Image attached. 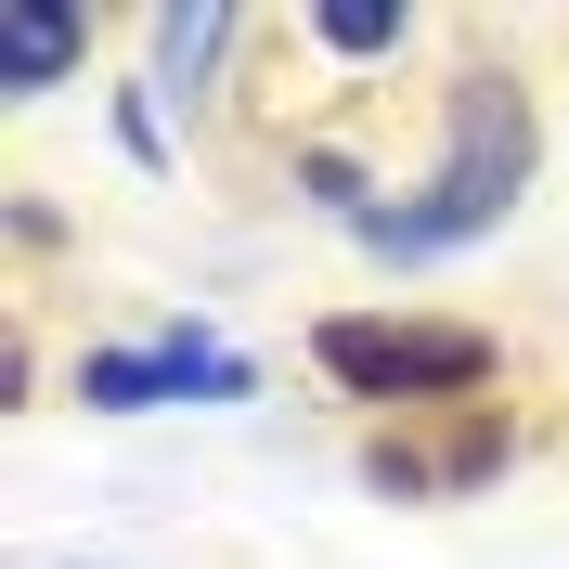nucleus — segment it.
I'll return each instance as SVG.
<instances>
[{
    "mask_svg": "<svg viewBox=\"0 0 569 569\" xmlns=\"http://www.w3.org/2000/svg\"><path fill=\"white\" fill-rule=\"evenodd\" d=\"M518 169H531V104H518L505 78H466L453 91V169H440V194H427V208H362V247H389V259L466 247V233L505 220Z\"/></svg>",
    "mask_w": 569,
    "mask_h": 569,
    "instance_id": "f257e3e1",
    "label": "nucleus"
},
{
    "mask_svg": "<svg viewBox=\"0 0 569 569\" xmlns=\"http://www.w3.org/2000/svg\"><path fill=\"white\" fill-rule=\"evenodd\" d=\"M323 362L376 401H440V389H479L492 350L466 323H323Z\"/></svg>",
    "mask_w": 569,
    "mask_h": 569,
    "instance_id": "f03ea898",
    "label": "nucleus"
},
{
    "mask_svg": "<svg viewBox=\"0 0 569 569\" xmlns=\"http://www.w3.org/2000/svg\"><path fill=\"white\" fill-rule=\"evenodd\" d=\"M181 389H247V362L233 350H208V337H181V350H104L91 362V401H181Z\"/></svg>",
    "mask_w": 569,
    "mask_h": 569,
    "instance_id": "7ed1b4c3",
    "label": "nucleus"
},
{
    "mask_svg": "<svg viewBox=\"0 0 569 569\" xmlns=\"http://www.w3.org/2000/svg\"><path fill=\"white\" fill-rule=\"evenodd\" d=\"M78 52V13L66 0H0V66H13V91H52Z\"/></svg>",
    "mask_w": 569,
    "mask_h": 569,
    "instance_id": "20e7f679",
    "label": "nucleus"
},
{
    "mask_svg": "<svg viewBox=\"0 0 569 569\" xmlns=\"http://www.w3.org/2000/svg\"><path fill=\"white\" fill-rule=\"evenodd\" d=\"M311 27L337 39V52H389V39H401V13H376V0H323Z\"/></svg>",
    "mask_w": 569,
    "mask_h": 569,
    "instance_id": "39448f33",
    "label": "nucleus"
},
{
    "mask_svg": "<svg viewBox=\"0 0 569 569\" xmlns=\"http://www.w3.org/2000/svg\"><path fill=\"white\" fill-rule=\"evenodd\" d=\"M156 52H169V66H208V52H220V13H156Z\"/></svg>",
    "mask_w": 569,
    "mask_h": 569,
    "instance_id": "423d86ee",
    "label": "nucleus"
}]
</instances>
